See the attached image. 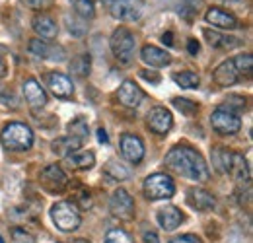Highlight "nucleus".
I'll return each mask as SVG.
<instances>
[{"label":"nucleus","mask_w":253,"mask_h":243,"mask_svg":"<svg viewBox=\"0 0 253 243\" xmlns=\"http://www.w3.org/2000/svg\"><path fill=\"white\" fill-rule=\"evenodd\" d=\"M164 163L168 165V169H171L177 175L189 177L193 181L205 183L209 181L211 171L209 165L203 158V154L193 150L191 146H175L166 154Z\"/></svg>","instance_id":"f257e3e1"},{"label":"nucleus","mask_w":253,"mask_h":243,"mask_svg":"<svg viewBox=\"0 0 253 243\" xmlns=\"http://www.w3.org/2000/svg\"><path fill=\"white\" fill-rule=\"evenodd\" d=\"M0 142L10 152H28L33 146V130L26 122H8L0 132Z\"/></svg>","instance_id":"f03ea898"},{"label":"nucleus","mask_w":253,"mask_h":243,"mask_svg":"<svg viewBox=\"0 0 253 243\" xmlns=\"http://www.w3.org/2000/svg\"><path fill=\"white\" fill-rule=\"evenodd\" d=\"M51 218L61 232H74L80 228V222H82V216H80L76 202H70V201H61V202L53 204Z\"/></svg>","instance_id":"7ed1b4c3"},{"label":"nucleus","mask_w":253,"mask_h":243,"mask_svg":"<svg viewBox=\"0 0 253 243\" xmlns=\"http://www.w3.org/2000/svg\"><path fill=\"white\" fill-rule=\"evenodd\" d=\"M109 47L113 57L123 64H128L134 59V49H136V39L134 33L126 28H117L113 31L111 39H109Z\"/></svg>","instance_id":"20e7f679"},{"label":"nucleus","mask_w":253,"mask_h":243,"mask_svg":"<svg viewBox=\"0 0 253 243\" xmlns=\"http://www.w3.org/2000/svg\"><path fill=\"white\" fill-rule=\"evenodd\" d=\"M142 191H144V197L148 201L171 199L173 193H175V183L168 173H152L144 179Z\"/></svg>","instance_id":"39448f33"},{"label":"nucleus","mask_w":253,"mask_h":243,"mask_svg":"<svg viewBox=\"0 0 253 243\" xmlns=\"http://www.w3.org/2000/svg\"><path fill=\"white\" fill-rule=\"evenodd\" d=\"M146 0H113L109 12L119 22H134L142 16Z\"/></svg>","instance_id":"423d86ee"},{"label":"nucleus","mask_w":253,"mask_h":243,"mask_svg":"<svg viewBox=\"0 0 253 243\" xmlns=\"http://www.w3.org/2000/svg\"><path fill=\"white\" fill-rule=\"evenodd\" d=\"M109 210L115 218L125 220V222L134 218V201L126 189H121V187L115 189V193L109 199Z\"/></svg>","instance_id":"0eeeda50"},{"label":"nucleus","mask_w":253,"mask_h":243,"mask_svg":"<svg viewBox=\"0 0 253 243\" xmlns=\"http://www.w3.org/2000/svg\"><path fill=\"white\" fill-rule=\"evenodd\" d=\"M211 126H212L218 134H222V136H232V134L240 132L242 121H240V117H238L236 113H230V111L218 107V109L212 111V115H211Z\"/></svg>","instance_id":"6e6552de"},{"label":"nucleus","mask_w":253,"mask_h":243,"mask_svg":"<svg viewBox=\"0 0 253 243\" xmlns=\"http://www.w3.org/2000/svg\"><path fill=\"white\" fill-rule=\"evenodd\" d=\"M39 181H41V187L47 189L49 193H63L64 187L68 185V177L57 163H53L41 169Z\"/></svg>","instance_id":"1a4fd4ad"},{"label":"nucleus","mask_w":253,"mask_h":243,"mask_svg":"<svg viewBox=\"0 0 253 243\" xmlns=\"http://www.w3.org/2000/svg\"><path fill=\"white\" fill-rule=\"evenodd\" d=\"M28 51L35 55L37 59H51V61H64V57H66V53H64V49L61 45H57V43H49V41H45V39H39V37H35L30 41V45H28Z\"/></svg>","instance_id":"9d476101"},{"label":"nucleus","mask_w":253,"mask_h":243,"mask_svg":"<svg viewBox=\"0 0 253 243\" xmlns=\"http://www.w3.org/2000/svg\"><path fill=\"white\" fill-rule=\"evenodd\" d=\"M146 124H148V128H150L152 132H156V134H166V132H169V128L173 126V117H171L169 109L156 105V107H152V109L148 111V115H146Z\"/></svg>","instance_id":"9b49d317"},{"label":"nucleus","mask_w":253,"mask_h":243,"mask_svg":"<svg viewBox=\"0 0 253 243\" xmlns=\"http://www.w3.org/2000/svg\"><path fill=\"white\" fill-rule=\"evenodd\" d=\"M205 20H207V24H211V26H214L218 30H236V28H240V22L232 12H228L224 8H216V6L207 10Z\"/></svg>","instance_id":"f8f14e48"},{"label":"nucleus","mask_w":253,"mask_h":243,"mask_svg":"<svg viewBox=\"0 0 253 243\" xmlns=\"http://www.w3.org/2000/svg\"><path fill=\"white\" fill-rule=\"evenodd\" d=\"M121 154H123V158L126 162L140 163L142 158H144V142L136 134L126 132V134L121 136Z\"/></svg>","instance_id":"ddd939ff"},{"label":"nucleus","mask_w":253,"mask_h":243,"mask_svg":"<svg viewBox=\"0 0 253 243\" xmlns=\"http://www.w3.org/2000/svg\"><path fill=\"white\" fill-rule=\"evenodd\" d=\"M238 80H240V74H238V70H236L232 59L220 62V64L212 70V82H214L218 88H230V86H234Z\"/></svg>","instance_id":"4468645a"},{"label":"nucleus","mask_w":253,"mask_h":243,"mask_svg":"<svg viewBox=\"0 0 253 243\" xmlns=\"http://www.w3.org/2000/svg\"><path fill=\"white\" fill-rule=\"evenodd\" d=\"M22 91H24V97L32 109H43L47 105V93L35 78H28L22 86Z\"/></svg>","instance_id":"2eb2a0df"},{"label":"nucleus","mask_w":253,"mask_h":243,"mask_svg":"<svg viewBox=\"0 0 253 243\" xmlns=\"http://www.w3.org/2000/svg\"><path fill=\"white\" fill-rule=\"evenodd\" d=\"M32 28H33V31L39 35V39H45V41L55 39V37H57V33H59V26H57V22H55L49 14H43V12L33 16Z\"/></svg>","instance_id":"dca6fc26"},{"label":"nucleus","mask_w":253,"mask_h":243,"mask_svg":"<svg viewBox=\"0 0 253 243\" xmlns=\"http://www.w3.org/2000/svg\"><path fill=\"white\" fill-rule=\"evenodd\" d=\"M187 202L191 208L195 210H212L216 206V199L212 197V193L201 189V187H191L187 191Z\"/></svg>","instance_id":"f3484780"},{"label":"nucleus","mask_w":253,"mask_h":243,"mask_svg":"<svg viewBox=\"0 0 253 243\" xmlns=\"http://www.w3.org/2000/svg\"><path fill=\"white\" fill-rule=\"evenodd\" d=\"M117 95H119V101H121L125 107H138V105L142 103V99L146 97L144 91L140 90L132 80H125V82L119 86Z\"/></svg>","instance_id":"a211bd4d"},{"label":"nucleus","mask_w":253,"mask_h":243,"mask_svg":"<svg viewBox=\"0 0 253 243\" xmlns=\"http://www.w3.org/2000/svg\"><path fill=\"white\" fill-rule=\"evenodd\" d=\"M47 84H49V90L61 99H68L74 93V86H72L70 78L63 72H51L47 78Z\"/></svg>","instance_id":"6ab92c4d"},{"label":"nucleus","mask_w":253,"mask_h":243,"mask_svg":"<svg viewBox=\"0 0 253 243\" xmlns=\"http://www.w3.org/2000/svg\"><path fill=\"white\" fill-rule=\"evenodd\" d=\"M140 59L144 64L148 66H154V68H162V66H168L171 62V55L160 47H154V45H144L140 49Z\"/></svg>","instance_id":"aec40b11"},{"label":"nucleus","mask_w":253,"mask_h":243,"mask_svg":"<svg viewBox=\"0 0 253 243\" xmlns=\"http://www.w3.org/2000/svg\"><path fill=\"white\" fill-rule=\"evenodd\" d=\"M183 222V212L177 206H164L162 210H158V224L166 230V232H173L181 226Z\"/></svg>","instance_id":"412c9836"},{"label":"nucleus","mask_w":253,"mask_h":243,"mask_svg":"<svg viewBox=\"0 0 253 243\" xmlns=\"http://www.w3.org/2000/svg\"><path fill=\"white\" fill-rule=\"evenodd\" d=\"M66 165L72 167V169H78V171H86V169H92L95 165V156L90 150H76V152L68 154L66 158Z\"/></svg>","instance_id":"4be33fe9"},{"label":"nucleus","mask_w":253,"mask_h":243,"mask_svg":"<svg viewBox=\"0 0 253 243\" xmlns=\"http://www.w3.org/2000/svg\"><path fill=\"white\" fill-rule=\"evenodd\" d=\"M228 175H230L236 183H248L250 181V167H248V162H246V158H244L242 154L234 152Z\"/></svg>","instance_id":"5701e85b"},{"label":"nucleus","mask_w":253,"mask_h":243,"mask_svg":"<svg viewBox=\"0 0 253 243\" xmlns=\"http://www.w3.org/2000/svg\"><path fill=\"white\" fill-rule=\"evenodd\" d=\"M82 148V140H78V138H74V136H61V138H57V140H53L51 142V150L55 156H59V158H66L68 154L76 152V150H80Z\"/></svg>","instance_id":"b1692460"},{"label":"nucleus","mask_w":253,"mask_h":243,"mask_svg":"<svg viewBox=\"0 0 253 243\" xmlns=\"http://www.w3.org/2000/svg\"><path fill=\"white\" fill-rule=\"evenodd\" d=\"M205 37L207 41L211 43V47H216V49H236L240 47V39L238 37H230V35H224V33H218V31H212V30H205Z\"/></svg>","instance_id":"393cba45"},{"label":"nucleus","mask_w":253,"mask_h":243,"mask_svg":"<svg viewBox=\"0 0 253 243\" xmlns=\"http://www.w3.org/2000/svg\"><path fill=\"white\" fill-rule=\"evenodd\" d=\"M232 156H234V152L228 150V148H216V150H212V165H214V169L228 175L230 163H232Z\"/></svg>","instance_id":"a878e982"},{"label":"nucleus","mask_w":253,"mask_h":243,"mask_svg":"<svg viewBox=\"0 0 253 243\" xmlns=\"http://www.w3.org/2000/svg\"><path fill=\"white\" fill-rule=\"evenodd\" d=\"M173 82L185 90H193L201 84V76L197 72H191V70H183V72H175L173 74Z\"/></svg>","instance_id":"bb28decb"},{"label":"nucleus","mask_w":253,"mask_h":243,"mask_svg":"<svg viewBox=\"0 0 253 243\" xmlns=\"http://www.w3.org/2000/svg\"><path fill=\"white\" fill-rule=\"evenodd\" d=\"M105 173H107L113 181H125V179L130 177V171L126 169L119 160H109L107 165H105Z\"/></svg>","instance_id":"cd10ccee"},{"label":"nucleus","mask_w":253,"mask_h":243,"mask_svg":"<svg viewBox=\"0 0 253 243\" xmlns=\"http://www.w3.org/2000/svg\"><path fill=\"white\" fill-rule=\"evenodd\" d=\"M68 134L84 142V140L88 138V134H90V126H88L86 119H84V117H76V119H72V121L68 122Z\"/></svg>","instance_id":"c85d7f7f"},{"label":"nucleus","mask_w":253,"mask_h":243,"mask_svg":"<svg viewBox=\"0 0 253 243\" xmlns=\"http://www.w3.org/2000/svg\"><path fill=\"white\" fill-rule=\"evenodd\" d=\"M74 14L80 20H92L95 16L94 0H74Z\"/></svg>","instance_id":"c756f323"},{"label":"nucleus","mask_w":253,"mask_h":243,"mask_svg":"<svg viewBox=\"0 0 253 243\" xmlns=\"http://www.w3.org/2000/svg\"><path fill=\"white\" fill-rule=\"evenodd\" d=\"M90 68H92L90 55H80V57H76L74 61L70 62V72H74L76 76H82V78L90 74Z\"/></svg>","instance_id":"7c9ffc66"},{"label":"nucleus","mask_w":253,"mask_h":243,"mask_svg":"<svg viewBox=\"0 0 253 243\" xmlns=\"http://www.w3.org/2000/svg\"><path fill=\"white\" fill-rule=\"evenodd\" d=\"M173 107L177 109V111H181L183 115H187V117H191V115H195L197 111H199V105L195 103V101H189V99H183V97H173Z\"/></svg>","instance_id":"2f4dec72"},{"label":"nucleus","mask_w":253,"mask_h":243,"mask_svg":"<svg viewBox=\"0 0 253 243\" xmlns=\"http://www.w3.org/2000/svg\"><path fill=\"white\" fill-rule=\"evenodd\" d=\"M105 243H134V240L121 228H111L105 234Z\"/></svg>","instance_id":"473e14b6"},{"label":"nucleus","mask_w":253,"mask_h":243,"mask_svg":"<svg viewBox=\"0 0 253 243\" xmlns=\"http://www.w3.org/2000/svg\"><path fill=\"white\" fill-rule=\"evenodd\" d=\"M246 99L244 97H240V95H230L228 99H226V105H222V109H226V111H230V113H242V111H246Z\"/></svg>","instance_id":"72a5a7b5"},{"label":"nucleus","mask_w":253,"mask_h":243,"mask_svg":"<svg viewBox=\"0 0 253 243\" xmlns=\"http://www.w3.org/2000/svg\"><path fill=\"white\" fill-rule=\"evenodd\" d=\"M232 61H234V66H236L238 74H246V76L252 74V66H253L252 55H240V57H236Z\"/></svg>","instance_id":"f704fd0d"},{"label":"nucleus","mask_w":253,"mask_h":243,"mask_svg":"<svg viewBox=\"0 0 253 243\" xmlns=\"http://www.w3.org/2000/svg\"><path fill=\"white\" fill-rule=\"evenodd\" d=\"M12 238L16 240V243H33V238L26 232V230H20V228H16L14 232H12Z\"/></svg>","instance_id":"c9c22d12"},{"label":"nucleus","mask_w":253,"mask_h":243,"mask_svg":"<svg viewBox=\"0 0 253 243\" xmlns=\"http://www.w3.org/2000/svg\"><path fill=\"white\" fill-rule=\"evenodd\" d=\"M26 6H30L32 10H43L49 6V0H22Z\"/></svg>","instance_id":"e433bc0d"},{"label":"nucleus","mask_w":253,"mask_h":243,"mask_svg":"<svg viewBox=\"0 0 253 243\" xmlns=\"http://www.w3.org/2000/svg\"><path fill=\"white\" fill-rule=\"evenodd\" d=\"M169 243H203V242L197 236H193V234H185V236H179V238L171 240Z\"/></svg>","instance_id":"4c0bfd02"},{"label":"nucleus","mask_w":253,"mask_h":243,"mask_svg":"<svg viewBox=\"0 0 253 243\" xmlns=\"http://www.w3.org/2000/svg\"><path fill=\"white\" fill-rule=\"evenodd\" d=\"M140 76H142L144 80L152 82V84H158V82H160V76H158V74H154V72H150V70H140Z\"/></svg>","instance_id":"58836bf2"},{"label":"nucleus","mask_w":253,"mask_h":243,"mask_svg":"<svg viewBox=\"0 0 253 243\" xmlns=\"http://www.w3.org/2000/svg\"><path fill=\"white\" fill-rule=\"evenodd\" d=\"M187 51H189L191 55H197V53L201 51V45H199L197 39H189V41H187Z\"/></svg>","instance_id":"ea45409f"},{"label":"nucleus","mask_w":253,"mask_h":243,"mask_svg":"<svg viewBox=\"0 0 253 243\" xmlns=\"http://www.w3.org/2000/svg\"><path fill=\"white\" fill-rule=\"evenodd\" d=\"M142 240H144V243H160L158 236L154 232H144L142 234Z\"/></svg>","instance_id":"a19ab883"},{"label":"nucleus","mask_w":253,"mask_h":243,"mask_svg":"<svg viewBox=\"0 0 253 243\" xmlns=\"http://www.w3.org/2000/svg\"><path fill=\"white\" fill-rule=\"evenodd\" d=\"M97 140H99V142H103V144H107V142H109V136H107V132H105L103 128H97Z\"/></svg>","instance_id":"79ce46f5"},{"label":"nucleus","mask_w":253,"mask_h":243,"mask_svg":"<svg viewBox=\"0 0 253 243\" xmlns=\"http://www.w3.org/2000/svg\"><path fill=\"white\" fill-rule=\"evenodd\" d=\"M6 72H8L6 61H4V57H0V78H4V76H6Z\"/></svg>","instance_id":"37998d69"},{"label":"nucleus","mask_w":253,"mask_h":243,"mask_svg":"<svg viewBox=\"0 0 253 243\" xmlns=\"http://www.w3.org/2000/svg\"><path fill=\"white\" fill-rule=\"evenodd\" d=\"M162 39H164V43H166V45H171V43H173V41H171V39H173V35H171V31H168V33H164V37H162Z\"/></svg>","instance_id":"c03bdc74"},{"label":"nucleus","mask_w":253,"mask_h":243,"mask_svg":"<svg viewBox=\"0 0 253 243\" xmlns=\"http://www.w3.org/2000/svg\"><path fill=\"white\" fill-rule=\"evenodd\" d=\"M63 243H90L88 240H72V242H63Z\"/></svg>","instance_id":"a18cd8bd"},{"label":"nucleus","mask_w":253,"mask_h":243,"mask_svg":"<svg viewBox=\"0 0 253 243\" xmlns=\"http://www.w3.org/2000/svg\"><path fill=\"white\" fill-rule=\"evenodd\" d=\"M4 93H6V90H4V88H2V86H0V99H2V97H4Z\"/></svg>","instance_id":"49530a36"},{"label":"nucleus","mask_w":253,"mask_h":243,"mask_svg":"<svg viewBox=\"0 0 253 243\" xmlns=\"http://www.w3.org/2000/svg\"><path fill=\"white\" fill-rule=\"evenodd\" d=\"M220 2H226V4H232V2H240V0H220Z\"/></svg>","instance_id":"de8ad7c7"},{"label":"nucleus","mask_w":253,"mask_h":243,"mask_svg":"<svg viewBox=\"0 0 253 243\" xmlns=\"http://www.w3.org/2000/svg\"><path fill=\"white\" fill-rule=\"evenodd\" d=\"M0 243H4V240H2V238H0Z\"/></svg>","instance_id":"09e8293b"}]
</instances>
